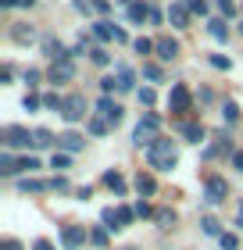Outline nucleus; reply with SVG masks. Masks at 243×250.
Returning <instances> with one entry per match:
<instances>
[{"label": "nucleus", "mask_w": 243, "mask_h": 250, "mask_svg": "<svg viewBox=\"0 0 243 250\" xmlns=\"http://www.w3.org/2000/svg\"><path fill=\"white\" fill-rule=\"evenodd\" d=\"M147 165L154 168V172H176L179 165V150L172 140H154L147 146Z\"/></svg>", "instance_id": "f257e3e1"}, {"label": "nucleus", "mask_w": 243, "mask_h": 250, "mask_svg": "<svg viewBox=\"0 0 243 250\" xmlns=\"http://www.w3.org/2000/svg\"><path fill=\"white\" fill-rule=\"evenodd\" d=\"M168 111H172V115H186V111H193V97H190V89L182 83H176L168 89Z\"/></svg>", "instance_id": "f03ea898"}, {"label": "nucleus", "mask_w": 243, "mask_h": 250, "mask_svg": "<svg viewBox=\"0 0 243 250\" xmlns=\"http://www.w3.org/2000/svg\"><path fill=\"white\" fill-rule=\"evenodd\" d=\"M0 140H4L7 150H22V146L32 143V132L22 129V125H4V129H0Z\"/></svg>", "instance_id": "7ed1b4c3"}, {"label": "nucleus", "mask_w": 243, "mask_h": 250, "mask_svg": "<svg viewBox=\"0 0 243 250\" xmlns=\"http://www.w3.org/2000/svg\"><path fill=\"white\" fill-rule=\"evenodd\" d=\"M61 118L68 125H75V122H83L86 118V97L83 93H72V97H65V107H61Z\"/></svg>", "instance_id": "20e7f679"}, {"label": "nucleus", "mask_w": 243, "mask_h": 250, "mask_svg": "<svg viewBox=\"0 0 243 250\" xmlns=\"http://www.w3.org/2000/svg\"><path fill=\"white\" fill-rule=\"evenodd\" d=\"M229 197V183L222 175H207V183H204V200L207 204H222Z\"/></svg>", "instance_id": "39448f33"}, {"label": "nucleus", "mask_w": 243, "mask_h": 250, "mask_svg": "<svg viewBox=\"0 0 243 250\" xmlns=\"http://www.w3.org/2000/svg\"><path fill=\"white\" fill-rule=\"evenodd\" d=\"M40 47H43V54H47L50 61H72V50H68L57 36H43V40H40Z\"/></svg>", "instance_id": "423d86ee"}, {"label": "nucleus", "mask_w": 243, "mask_h": 250, "mask_svg": "<svg viewBox=\"0 0 243 250\" xmlns=\"http://www.w3.org/2000/svg\"><path fill=\"white\" fill-rule=\"evenodd\" d=\"M97 111H100V118H108L111 125H118L122 118H125V111H122V104L114 97H100L97 100Z\"/></svg>", "instance_id": "0eeeda50"}, {"label": "nucleus", "mask_w": 243, "mask_h": 250, "mask_svg": "<svg viewBox=\"0 0 243 250\" xmlns=\"http://www.w3.org/2000/svg\"><path fill=\"white\" fill-rule=\"evenodd\" d=\"M86 243V229L83 225H61V247L65 250H79Z\"/></svg>", "instance_id": "6e6552de"}, {"label": "nucleus", "mask_w": 243, "mask_h": 250, "mask_svg": "<svg viewBox=\"0 0 243 250\" xmlns=\"http://www.w3.org/2000/svg\"><path fill=\"white\" fill-rule=\"evenodd\" d=\"M7 36L18 43V47H29V43H36V29L25 25V21H15V25L7 29Z\"/></svg>", "instance_id": "1a4fd4ad"}, {"label": "nucleus", "mask_w": 243, "mask_h": 250, "mask_svg": "<svg viewBox=\"0 0 243 250\" xmlns=\"http://www.w3.org/2000/svg\"><path fill=\"white\" fill-rule=\"evenodd\" d=\"M86 146V136H79V132H61L57 136V150H65V154H79Z\"/></svg>", "instance_id": "9d476101"}, {"label": "nucleus", "mask_w": 243, "mask_h": 250, "mask_svg": "<svg viewBox=\"0 0 243 250\" xmlns=\"http://www.w3.org/2000/svg\"><path fill=\"white\" fill-rule=\"evenodd\" d=\"M154 50H157V58H161V61H176V58H179V40L161 36V40H154Z\"/></svg>", "instance_id": "9b49d317"}, {"label": "nucleus", "mask_w": 243, "mask_h": 250, "mask_svg": "<svg viewBox=\"0 0 243 250\" xmlns=\"http://www.w3.org/2000/svg\"><path fill=\"white\" fill-rule=\"evenodd\" d=\"M168 21H172L176 29H190V7L182 4V0H179V4H172V7H168Z\"/></svg>", "instance_id": "f8f14e48"}, {"label": "nucleus", "mask_w": 243, "mask_h": 250, "mask_svg": "<svg viewBox=\"0 0 243 250\" xmlns=\"http://www.w3.org/2000/svg\"><path fill=\"white\" fill-rule=\"evenodd\" d=\"M47 79H50V83H68V79H75V64L72 61H54Z\"/></svg>", "instance_id": "ddd939ff"}, {"label": "nucleus", "mask_w": 243, "mask_h": 250, "mask_svg": "<svg viewBox=\"0 0 243 250\" xmlns=\"http://www.w3.org/2000/svg\"><path fill=\"white\" fill-rule=\"evenodd\" d=\"M114 79H118V89H122V93H133V86H136V72H133L129 64H118V68H114Z\"/></svg>", "instance_id": "4468645a"}, {"label": "nucleus", "mask_w": 243, "mask_h": 250, "mask_svg": "<svg viewBox=\"0 0 243 250\" xmlns=\"http://www.w3.org/2000/svg\"><path fill=\"white\" fill-rule=\"evenodd\" d=\"M179 129H182V136H186V143H204L207 140V129L200 122H182Z\"/></svg>", "instance_id": "2eb2a0df"}, {"label": "nucleus", "mask_w": 243, "mask_h": 250, "mask_svg": "<svg viewBox=\"0 0 243 250\" xmlns=\"http://www.w3.org/2000/svg\"><path fill=\"white\" fill-rule=\"evenodd\" d=\"M136 193H140V197L147 200V197H154V193H157V183H154V175H150V172H140V175H136Z\"/></svg>", "instance_id": "dca6fc26"}, {"label": "nucleus", "mask_w": 243, "mask_h": 250, "mask_svg": "<svg viewBox=\"0 0 243 250\" xmlns=\"http://www.w3.org/2000/svg\"><path fill=\"white\" fill-rule=\"evenodd\" d=\"M154 125H147V122H140V125H136V129H133V143L136 146H150V143H154Z\"/></svg>", "instance_id": "f3484780"}, {"label": "nucleus", "mask_w": 243, "mask_h": 250, "mask_svg": "<svg viewBox=\"0 0 243 250\" xmlns=\"http://www.w3.org/2000/svg\"><path fill=\"white\" fill-rule=\"evenodd\" d=\"M229 146H233V143L225 140V132H218V136H215V143H211V146H204V161H211V157H218V154H225Z\"/></svg>", "instance_id": "a211bd4d"}, {"label": "nucleus", "mask_w": 243, "mask_h": 250, "mask_svg": "<svg viewBox=\"0 0 243 250\" xmlns=\"http://www.w3.org/2000/svg\"><path fill=\"white\" fill-rule=\"evenodd\" d=\"M207 32H211L218 43H229V21L225 18H211L207 21Z\"/></svg>", "instance_id": "6ab92c4d"}, {"label": "nucleus", "mask_w": 243, "mask_h": 250, "mask_svg": "<svg viewBox=\"0 0 243 250\" xmlns=\"http://www.w3.org/2000/svg\"><path fill=\"white\" fill-rule=\"evenodd\" d=\"M104 186H108L114 197H125V179H122V172H104Z\"/></svg>", "instance_id": "aec40b11"}, {"label": "nucleus", "mask_w": 243, "mask_h": 250, "mask_svg": "<svg viewBox=\"0 0 243 250\" xmlns=\"http://www.w3.org/2000/svg\"><path fill=\"white\" fill-rule=\"evenodd\" d=\"M125 15H129V21H133V25H143V18H150V7L136 0V4H129V7H125Z\"/></svg>", "instance_id": "412c9836"}, {"label": "nucleus", "mask_w": 243, "mask_h": 250, "mask_svg": "<svg viewBox=\"0 0 243 250\" xmlns=\"http://www.w3.org/2000/svg\"><path fill=\"white\" fill-rule=\"evenodd\" d=\"M57 140H54V132L50 129H36L32 132V146H36V150H47V146H54Z\"/></svg>", "instance_id": "4be33fe9"}, {"label": "nucleus", "mask_w": 243, "mask_h": 250, "mask_svg": "<svg viewBox=\"0 0 243 250\" xmlns=\"http://www.w3.org/2000/svg\"><path fill=\"white\" fill-rule=\"evenodd\" d=\"M108 129H111V122L100 118V115H93V118L86 122V132H89V136H108Z\"/></svg>", "instance_id": "5701e85b"}, {"label": "nucleus", "mask_w": 243, "mask_h": 250, "mask_svg": "<svg viewBox=\"0 0 243 250\" xmlns=\"http://www.w3.org/2000/svg\"><path fill=\"white\" fill-rule=\"evenodd\" d=\"M18 189L22 193H50V183H43V179H22Z\"/></svg>", "instance_id": "b1692460"}, {"label": "nucleus", "mask_w": 243, "mask_h": 250, "mask_svg": "<svg viewBox=\"0 0 243 250\" xmlns=\"http://www.w3.org/2000/svg\"><path fill=\"white\" fill-rule=\"evenodd\" d=\"M100 222H104V225H108V229H111V232H118V229H122V218H118V208H104V211H100Z\"/></svg>", "instance_id": "393cba45"}, {"label": "nucleus", "mask_w": 243, "mask_h": 250, "mask_svg": "<svg viewBox=\"0 0 243 250\" xmlns=\"http://www.w3.org/2000/svg\"><path fill=\"white\" fill-rule=\"evenodd\" d=\"M93 36H97L100 43L114 40V25H111V21H93Z\"/></svg>", "instance_id": "a878e982"}, {"label": "nucleus", "mask_w": 243, "mask_h": 250, "mask_svg": "<svg viewBox=\"0 0 243 250\" xmlns=\"http://www.w3.org/2000/svg\"><path fill=\"white\" fill-rule=\"evenodd\" d=\"M154 222H157V229H172V225H176V211H172V208H161V211L154 214Z\"/></svg>", "instance_id": "bb28decb"}, {"label": "nucleus", "mask_w": 243, "mask_h": 250, "mask_svg": "<svg viewBox=\"0 0 243 250\" xmlns=\"http://www.w3.org/2000/svg\"><path fill=\"white\" fill-rule=\"evenodd\" d=\"M108 232H111V229H108V225H97V229H93V232H89V243H93V247H100V250H104V247H108Z\"/></svg>", "instance_id": "cd10ccee"}, {"label": "nucleus", "mask_w": 243, "mask_h": 250, "mask_svg": "<svg viewBox=\"0 0 243 250\" xmlns=\"http://www.w3.org/2000/svg\"><path fill=\"white\" fill-rule=\"evenodd\" d=\"M0 175H18V161L11 154H0Z\"/></svg>", "instance_id": "c85d7f7f"}, {"label": "nucleus", "mask_w": 243, "mask_h": 250, "mask_svg": "<svg viewBox=\"0 0 243 250\" xmlns=\"http://www.w3.org/2000/svg\"><path fill=\"white\" fill-rule=\"evenodd\" d=\"M68 165H72V154H65V150H54V157H50V168H57V172H65Z\"/></svg>", "instance_id": "c756f323"}, {"label": "nucleus", "mask_w": 243, "mask_h": 250, "mask_svg": "<svg viewBox=\"0 0 243 250\" xmlns=\"http://www.w3.org/2000/svg\"><path fill=\"white\" fill-rule=\"evenodd\" d=\"M22 107H25V111H29V115H36V111L43 107V97H36V93H29L25 100H22Z\"/></svg>", "instance_id": "7c9ffc66"}, {"label": "nucleus", "mask_w": 243, "mask_h": 250, "mask_svg": "<svg viewBox=\"0 0 243 250\" xmlns=\"http://www.w3.org/2000/svg\"><path fill=\"white\" fill-rule=\"evenodd\" d=\"M83 54H93V47H89V40H86V36H79V40H75V47H72V58H83Z\"/></svg>", "instance_id": "2f4dec72"}, {"label": "nucleus", "mask_w": 243, "mask_h": 250, "mask_svg": "<svg viewBox=\"0 0 243 250\" xmlns=\"http://www.w3.org/2000/svg\"><path fill=\"white\" fill-rule=\"evenodd\" d=\"M43 107H47V111H61V107H65V97L47 93V97H43Z\"/></svg>", "instance_id": "473e14b6"}, {"label": "nucleus", "mask_w": 243, "mask_h": 250, "mask_svg": "<svg viewBox=\"0 0 243 250\" xmlns=\"http://www.w3.org/2000/svg\"><path fill=\"white\" fill-rule=\"evenodd\" d=\"M40 168V157H18V172H36Z\"/></svg>", "instance_id": "72a5a7b5"}, {"label": "nucleus", "mask_w": 243, "mask_h": 250, "mask_svg": "<svg viewBox=\"0 0 243 250\" xmlns=\"http://www.w3.org/2000/svg\"><path fill=\"white\" fill-rule=\"evenodd\" d=\"M89 58H93V64H100V68H108V64H111V54H108V50H100V47H93V54H89Z\"/></svg>", "instance_id": "f704fd0d"}, {"label": "nucleus", "mask_w": 243, "mask_h": 250, "mask_svg": "<svg viewBox=\"0 0 243 250\" xmlns=\"http://www.w3.org/2000/svg\"><path fill=\"white\" fill-rule=\"evenodd\" d=\"M211 64L218 68V72H229V68H233V61H229L225 54H211Z\"/></svg>", "instance_id": "c9c22d12"}, {"label": "nucleus", "mask_w": 243, "mask_h": 250, "mask_svg": "<svg viewBox=\"0 0 243 250\" xmlns=\"http://www.w3.org/2000/svg\"><path fill=\"white\" fill-rule=\"evenodd\" d=\"M143 75L150 79V83H161V79H165V75H161V68H157V64H150V61L143 64Z\"/></svg>", "instance_id": "e433bc0d"}, {"label": "nucleus", "mask_w": 243, "mask_h": 250, "mask_svg": "<svg viewBox=\"0 0 243 250\" xmlns=\"http://www.w3.org/2000/svg\"><path fill=\"white\" fill-rule=\"evenodd\" d=\"M133 50H136V54H143V58H147V54H150V50H154V43H150V40H143V36H140V40H133Z\"/></svg>", "instance_id": "4c0bfd02"}, {"label": "nucleus", "mask_w": 243, "mask_h": 250, "mask_svg": "<svg viewBox=\"0 0 243 250\" xmlns=\"http://www.w3.org/2000/svg\"><path fill=\"white\" fill-rule=\"evenodd\" d=\"M222 118H225V122H236V118H240V107L233 104V100H229V104H222Z\"/></svg>", "instance_id": "58836bf2"}, {"label": "nucleus", "mask_w": 243, "mask_h": 250, "mask_svg": "<svg viewBox=\"0 0 243 250\" xmlns=\"http://www.w3.org/2000/svg\"><path fill=\"white\" fill-rule=\"evenodd\" d=\"M218 243H222V250H236V247H240L233 232H222V236H218Z\"/></svg>", "instance_id": "ea45409f"}, {"label": "nucleus", "mask_w": 243, "mask_h": 250, "mask_svg": "<svg viewBox=\"0 0 243 250\" xmlns=\"http://www.w3.org/2000/svg\"><path fill=\"white\" fill-rule=\"evenodd\" d=\"M68 189H72V186H68V179H61V175L50 179V193H68Z\"/></svg>", "instance_id": "a19ab883"}, {"label": "nucleus", "mask_w": 243, "mask_h": 250, "mask_svg": "<svg viewBox=\"0 0 243 250\" xmlns=\"http://www.w3.org/2000/svg\"><path fill=\"white\" fill-rule=\"evenodd\" d=\"M200 229H204V236H222V232H218V222H215V218H204Z\"/></svg>", "instance_id": "79ce46f5"}, {"label": "nucleus", "mask_w": 243, "mask_h": 250, "mask_svg": "<svg viewBox=\"0 0 243 250\" xmlns=\"http://www.w3.org/2000/svg\"><path fill=\"white\" fill-rule=\"evenodd\" d=\"M215 4H218V11H222L225 18H233V15H236V4H233V0H215Z\"/></svg>", "instance_id": "37998d69"}, {"label": "nucleus", "mask_w": 243, "mask_h": 250, "mask_svg": "<svg viewBox=\"0 0 243 250\" xmlns=\"http://www.w3.org/2000/svg\"><path fill=\"white\" fill-rule=\"evenodd\" d=\"M182 4H186L193 15H207V4H204V0H182Z\"/></svg>", "instance_id": "c03bdc74"}, {"label": "nucleus", "mask_w": 243, "mask_h": 250, "mask_svg": "<svg viewBox=\"0 0 243 250\" xmlns=\"http://www.w3.org/2000/svg\"><path fill=\"white\" fill-rule=\"evenodd\" d=\"M118 218H122V229H125V225L136 218V208H118Z\"/></svg>", "instance_id": "a18cd8bd"}, {"label": "nucleus", "mask_w": 243, "mask_h": 250, "mask_svg": "<svg viewBox=\"0 0 243 250\" xmlns=\"http://www.w3.org/2000/svg\"><path fill=\"white\" fill-rule=\"evenodd\" d=\"M136 97H140V104H143V107H154V89H140Z\"/></svg>", "instance_id": "49530a36"}, {"label": "nucleus", "mask_w": 243, "mask_h": 250, "mask_svg": "<svg viewBox=\"0 0 243 250\" xmlns=\"http://www.w3.org/2000/svg\"><path fill=\"white\" fill-rule=\"evenodd\" d=\"M136 218H150V204H147V200L136 204Z\"/></svg>", "instance_id": "de8ad7c7"}, {"label": "nucleus", "mask_w": 243, "mask_h": 250, "mask_svg": "<svg viewBox=\"0 0 243 250\" xmlns=\"http://www.w3.org/2000/svg\"><path fill=\"white\" fill-rule=\"evenodd\" d=\"M93 11H97V15H108V11H111V0H93Z\"/></svg>", "instance_id": "09e8293b"}, {"label": "nucleus", "mask_w": 243, "mask_h": 250, "mask_svg": "<svg viewBox=\"0 0 243 250\" xmlns=\"http://www.w3.org/2000/svg\"><path fill=\"white\" fill-rule=\"evenodd\" d=\"M25 83L29 86H40V72H36V68H29V72H25Z\"/></svg>", "instance_id": "8fccbe9b"}, {"label": "nucleus", "mask_w": 243, "mask_h": 250, "mask_svg": "<svg viewBox=\"0 0 243 250\" xmlns=\"http://www.w3.org/2000/svg\"><path fill=\"white\" fill-rule=\"evenodd\" d=\"M75 197H79V200H89V197H93V189H89V186H79Z\"/></svg>", "instance_id": "3c124183"}, {"label": "nucleus", "mask_w": 243, "mask_h": 250, "mask_svg": "<svg viewBox=\"0 0 243 250\" xmlns=\"http://www.w3.org/2000/svg\"><path fill=\"white\" fill-rule=\"evenodd\" d=\"M0 250H22V243H18V240H4V243H0Z\"/></svg>", "instance_id": "603ef678"}, {"label": "nucleus", "mask_w": 243, "mask_h": 250, "mask_svg": "<svg viewBox=\"0 0 243 250\" xmlns=\"http://www.w3.org/2000/svg\"><path fill=\"white\" fill-rule=\"evenodd\" d=\"M32 250H54V243H50V240H36V243H32Z\"/></svg>", "instance_id": "864d4df0"}, {"label": "nucleus", "mask_w": 243, "mask_h": 250, "mask_svg": "<svg viewBox=\"0 0 243 250\" xmlns=\"http://www.w3.org/2000/svg\"><path fill=\"white\" fill-rule=\"evenodd\" d=\"M114 43H129V32H125V29H114Z\"/></svg>", "instance_id": "5fc2aeb1"}, {"label": "nucleus", "mask_w": 243, "mask_h": 250, "mask_svg": "<svg viewBox=\"0 0 243 250\" xmlns=\"http://www.w3.org/2000/svg\"><path fill=\"white\" fill-rule=\"evenodd\" d=\"M150 21H154V25H161V21H165V15H161L157 7H150Z\"/></svg>", "instance_id": "6e6d98bb"}, {"label": "nucleus", "mask_w": 243, "mask_h": 250, "mask_svg": "<svg viewBox=\"0 0 243 250\" xmlns=\"http://www.w3.org/2000/svg\"><path fill=\"white\" fill-rule=\"evenodd\" d=\"M233 168H236V172H243V154H240V150L233 154Z\"/></svg>", "instance_id": "4d7b16f0"}, {"label": "nucleus", "mask_w": 243, "mask_h": 250, "mask_svg": "<svg viewBox=\"0 0 243 250\" xmlns=\"http://www.w3.org/2000/svg\"><path fill=\"white\" fill-rule=\"evenodd\" d=\"M0 7H4V11H11V7H18V0H0Z\"/></svg>", "instance_id": "13d9d810"}, {"label": "nucleus", "mask_w": 243, "mask_h": 250, "mask_svg": "<svg viewBox=\"0 0 243 250\" xmlns=\"http://www.w3.org/2000/svg\"><path fill=\"white\" fill-rule=\"evenodd\" d=\"M18 7H36V0H18Z\"/></svg>", "instance_id": "bf43d9fd"}, {"label": "nucleus", "mask_w": 243, "mask_h": 250, "mask_svg": "<svg viewBox=\"0 0 243 250\" xmlns=\"http://www.w3.org/2000/svg\"><path fill=\"white\" fill-rule=\"evenodd\" d=\"M118 4H125V7H129V4H136V0H118Z\"/></svg>", "instance_id": "052dcab7"}, {"label": "nucleus", "mask_w": 243, "mask_h": 250, "mask_svg": "<svg viewBox=\"0 0 243 250\" xmlns=\"http://www.w3.org/2000/svg\"><path fill=\"white\" fill-rule=\"evenodd\" d=\"M240 225H243V211H240Z\"/></svg>", "instance_id": "680f3d73"}, {"label": "nucleus", "mask_w": 243, "mask_h": 250, "mask_svg": "<svg viewBox=\"0 0 243 250\" xmlns=\"http://www.w3.org/2000/svg\"><path fill=\"white\" fill-rule=\"evenodd\" d=\"M122 250H136V247H122Z\"/></svg>", "instance_id": "e2e57ef3"}]
</instances>
